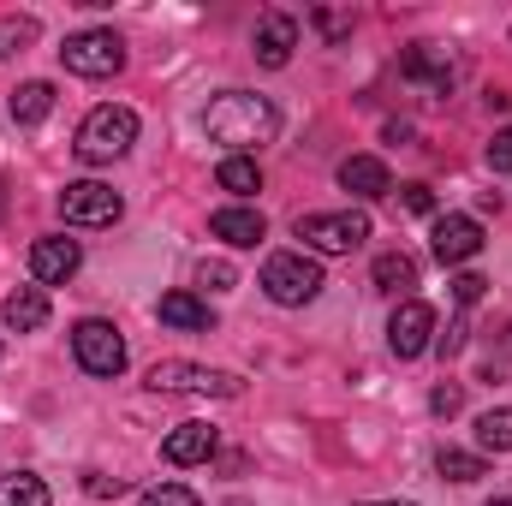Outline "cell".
<instances>
[{
    "label": "cell",
    "instance_id": "cell-34",
    "mask_svg": "<svg viewBox=\"0 0 512 506\" xmlns=\"http://www.w3.org/2000/svg\"><path fill=\"white\" fill-rule=\"evenodd\" d=\"M316 24H322V30H328V36H334V42H340V36H346V18H334V12H316Z\"/></svg>",
    "mask_w": 512,
    "mask_h": 506
},
{
    "label": "cell",
    "instance_id": "cell-35",
    "mask_svg": "<svg viewBox=\"0 0 512 506\" xmlns=\"http://www.w3.org/2000/svg\"><path fill=\"white\" fill-rule=\"evenodd\" d=\"M364 506H411V501H364Z\"/></svg>",
    "mask_w": 512,
    "mask_h": 506
},
{
    "label": "cell",
    "instance_id": "cell-26",
    "mask_svg": "<svg viewBox=\"0 0 512 506\" xmlns=\"http://www.w3.org/2000/svg\"><path fill=\"white\" fill-rule=\"evenodd\" d=\"M137 506H203V501H197L185 483H155V489H149V495H143Z\"/></svg>",
    "mask_w": 512,
    "mask_h": 506
},
{
    "label": "cell",
    "instance_id": "cell-17",
    "mask_svg": "<svg viewBox=\"0 0 512 506\" xmlns=\"http://www.w3.org/2000/svg\"><path fill=\"white\" fill-rule=\"evenodd\" d=\"M209 233L227 239V245H239V251H251V245H262L268 221H262L256 209H215V215H209Z\"/></svg>",
    "mask_w": 512,
    "mask_h": 506
},
{
    "label": "cell",
    "instance_id": "cell-27",
    "mask_svg": "<svg viewBox=\"0 0 512 506\" xmlns=\"http://www.w3.org/2000/svg\"><path fill=\"white\" fill-rule=\"evenodd\" d=\"M429 411H435V417H459V411H465V387H459V381H441V387L429 393Z\"/></svg>",
    "mask_w": 512,
    "mask_h": 506
},
{
    "label": "cell",
    "instance_id": "cell-31",
    "mask_svg": "<svg viewBox=\"0 0 512 506\" xmlns=\"http://www.w3.org/2000/svg\"><path fill=\"white\" fill-rule=\"evenodd\" d=\"M197 280H203L209 292H227V286H233V268H227V262H203V268H197Z\"/></svg>",
    "mask_w": 512,
    "mask_h": 506
},
{
    "label": "cell",
    "instance_id": "cell-3",
    "mask_svg": "<svg viewBox=\"0 0 512 506\" xmlns=\"http://www.w3.org/2000/svg\"><path fill=\"white\" fill-rule=\"evenodd\" d=\"M262 292H268L274 304H286V310L316 304V298H322V268L304 251H274L262 262Z\"/></svg>",
    "mask_w": 512,
    "mask_h": 506
},
{
    "label": "cell",
    "instance_id": "cell-28",
    "mask_svg": "<svg viewBox=\"0 0 512 506\" xmlns=\"http://www.w3.org/2000/svg\"><path fill=\"white\" fill-rule=\"evenodd\" d=\"M399 209L405 215H429L435 209V191L429 185H399Z\"/></svg>",
    "mask_w": 512,
    "mask_h": 506
},
{
    "label": "cell",
    "instance_id": "cell-21",
    "mask_svg": "<svg viewBox=\"0 0 512 506\" xmlns=\"http://www.w3.org/2000/svg\"><path fill=\"white\" fill-rule=\"evenodd\" d=\"M215 185L233 191V197H251V191H262V167H256L251 155H227V161L215 167Z\"/></svg>",
    "mask_w": 512,
    "mask_h": 506
},
{
    "label": "cell",
    "instance_id": "cell-23",
    "mask_svg": "<svg viewBox=\"0 0 512 506\" xmlns=\"http://www.w3.org/2000/svg\"><path fill=\"white\" fill-rule=\"evenodd\" d=\"M477 447H483V453H512V405L477 417Z\"/></svg>",
    "mask_w": 512,
    "mask_h": 506
},
{
    "label": "cell",
    "instance_id": "cell-10",
    "mask_svg": "<svg viewBox=\"0 0 512 506\" xmlns=\"http://www.w3.org/2000/svg\"><path fill=\"white\" fill-rule=\"evenodd\" d=\"M429 251H435V262H447V268L483 256V221L477 215H441L435 233H429Z\"/></svg>",
    "mask_w": 512,
    "mask_h": 506
},
{
    "label": "cell",
    "instance_id": "cell-1",
    "mask_svg": "<svg viewBox=\"0 0 512 506\" xmlns=\"http://www.w3.org/2000/svg\"><path fill=\"white\" fill-rule=\"evenodd\" d=\"M203 131H209L215 143H227L233 155H245V149H262V143L280 131V114H274V102H268V96L227 90V96H215V102H209Z\"/></svg>",
    "mask_w": 512,
    "mask_h": 506
},
{
    "label": "cell",
    "instance_id": "cell-19",
    "mask_svg": "<svg viewBox=\"0 0 512 506\" xmlns=\"http://www.w3.org/2000/svg\"><path fill=\"white\" fill-rule=\"evenodd\" d=\"M48 108H54V84L30 78V84H18V90H12V120H18V126H42V120H48Z\"/></svg>",
    "mask_w": 512,
    "mask_h": 506
},
{
    "label": "cell",
    "instance_id": "cell-6",
    "mask_svg": "<svg viewBox=\"0 0 512 506\" xmlns=\"http://www.w3.org/2000/svg\"><path fill=\"white\" fill-rule=\"evenodd\" d=\"M60 66L78 72V78H114L126 66V42L114 30H78V36H66Z\"/></svg>",
    "mask_w": 512,
    "mask_h": 506
},
{
    "label": "cell",
    "instance_id": "cell-2",
    "mask_svg": "<svg viewBox=\"0 0 512 506\" xmlns=\"http://www.w3.org/2000/svg\"><path fill=\"white\" fill-rule=\"evenodd\" d=\"M131 143H137V114L131 108H90V120L78 126V161H90V167H102V161H120Z\"/></svg>",
    "mask_w": 512,
    "mask_h": 506
},
{
    "label": "cell",
    "instance_id": "cell-33",
    "mask_svg": "<svg viewBox=\"0 0 512 506\" xmlns=\"http://www.w3.org/2000/svg\"><path fill=\"white\" fill-rule=\"evenodd\" d=\"M435 346H441V358H453V352H465V316H459V322H453V328H447V334H441Z\"/></svg>",
    "mask_w": 512,
    "mask_h": 506
},
{
    "label": "cell",
    "instance_id": "cell-30",
    "mask_svg": "<svg viewBox=\"0 0 512 506\" xmlns=\"http://www.w3.org/2000/svg\"><path fill=\"white\" fill-rule=\"evenodd\" d=\"M483 286H489L483 274H459V280H453V298H459V310H471V304L483 298Z\"/></svg>",
    "mask_w": 512,
    "mask_h": 506
},
{
    "label": "cell",
    "instance_id": "cell-16",
    "mask_svg": "<svg viewBox=\"0 0 512 506\" xmlns=\"http://www.w3.org/2000/svg\"><path fill=\"white\" fill-rule=\"evenodd\" d=\"M340 185L352 191V197H364V203H376L393 191V179H387V167L376 155H352V161H340Z\"/></svg>",
    "mask_w": 512,
    "mask_h": 506
},
{
    "label": "cell",
    "instance_id": "cell-20",
    "mask_svg": "<svg viewBox=\"0 0 512 506\" xmlns=\"http://www.w3.org/2000/svg\"><path fill=\"white\" fill-rule=\"evenodd\" d=\"M411 286H417V262H411V256L405 251L376 256V292H393V298H399V292H411Z\"/></svg>",
    "mask_w": 512,
    "mask_h": 506
},
{
    "label": "cell",
    "instance_id": "cell-7",
    "mask_svg": "<svg viewBox=\"0 0 512 506\" xmlns=\"http://www.w3.org/2000/svg\"><path fill=\"white\" fill-rule=\"evenodd\" d=\"M60 215H66V227H114L126 215V197L102 179H78L60 191Z\"/></svg>",
    "mask_w": 512,
    "mask_h": 506
},
{
    "label": "cell",
    "instance_id": "cell-14",
    "mask_svg": "<svg viewBox=\"0 0 512 506\" xmlns=\"http://www.w3.org/2000/svg\"><path fill=\"white\" fill-rule=\"evenodd\" d=\"M215 447H221V435H215L209 423H179V429L161 441V459H167V465H203Z\"/></svg>",
    "mask_w": 512,
    "mask_h": 506
},
{
    "label": "cell",
    "instance_id": "cell-18",
    "mask_svg": "<svg viewBox=\"0 0 512 506\" xmlns=\"http://www.w3.org/2000/svg\"><path fill=\"white\" fill-rule=\"evenodd\" d=\"M6 328H18V334H36L42 322H48V292L42 286H18L12 298H6Z\"/></svg>",
    "mask_w": 512,
    "mask_h": 506
},
{
    "label": "cell",
    "instance_id": "cell-12",
    "mask_svg": "<svg viewBox=\"0 0 512 506\" xmlns=\"http://www.w3.org/2000/svg\"><path fill=\"white\" fill-rule=\"evenodd\" d=\"M78 262H84L78 239H60V233H48V239H36V245H30V274H36L42 286H66V280L78 274Z\"/></svg>",
    "mask_w": 512,
    "mask_h": 506
},
{
    "label": "cell",
    "instance_id": "cell-4",
    "mask_svg": "<svg viewBox=\"0 0 512 506\" xmlns=\"http://www.w3.org/2000/svg\"><path fill=\"white\" fill-rule=\"evenodd\" d=\"M292 233L322 256H352L370 239V215H358V209H322V215H298Z\"/></svg>",
    "mask_w": 512,
    "mask_h": 506
},
{
    "label": "cell",
    "instance_id": "cell-22",
    "mask_svg": "<svg viewBox=\"0 0 512 506\" xmlns=\"http://www.w3.org/2000/svg\"><path fill=\"white\" fill-rule=\"evenodd\" d=\"M435 471H441L447 483H477V477H489L483 453H459V447H441V453H435Z\"/></svg>",
    "mask_w": 512,
    "mask_h": 506
},
{
    "label": "cell",
    "instance_id": "cell-11",
    "mask_svg": "<svg viewBox=\"0 0 512 506\" xmlns=\"http://www.w3.org/2000/svg\"><path fill=\"white\" fill-rule=\"evenodd\" d=\"M399 72H405V78H417V84H429L435 96H447V90L459 84V66H453V54H447V48H435V42H417V48H405V54H399Z\"/></svg>",
    "mask_w": 512,
    "mask_h": 506
},
{
    "label": "cell",
    "instance_id": "cell-15",
    "mask_svg": "<svg viewBox=\"0 0 512 506\" xmlns=\"http://www.w3.org/2000/svg\"><path fill=\"white\" fill-rule=\"evenodd\" d=\"M155 316H161L167 328H185V334H215V310H209L203 298H191V292H167V298L155 304Z\"/></svg>",
    "mask_w": 512,
    "mask_h": 506
},
{
    "label": "cell",
    "instance_id": "cell-5",
    "mask_svg": "<svg viewBox=\"0 0 512 506\" xmlns=\"http://www.w3.org/2000/svg\"><path fill=\"white\" fill-rule=\"evenodd\" d=\"M143 387L149 393H209V399H239L245 393V381L233 376V370H203V364H185V358L155 364L143 376Z\"/></svg>",
    "mask_w": 512,
    "mask_h": 506
},
{
    "label": "cell",
    "instance_id": "cell-24",
    "mask_svg": "<svg viewBox=\"0 0 512 506\" xmlns=\"http://www.w3.org/2000/svg\"><path fill=\"white\" fill-rule=\"evenodd\" d=\"M0 506H48V483L30 471H12V477H0Z\"/></svg>",
    "mask_w": 512,
    "mask_h": 506
},
{
    "label": "cell",
    "instance_id": "cell-36",
    "mask_svg": "<svg viewBox=\"0 0 512 506\" xmlns=\"http://www.w3.org/2000/svg\"><path fill=\"white\" fill-rule=\"evenodd\" d=\"M489 506H512V495H501V501H489Z\"/></svg>",
    "mask_w": 512,
    "mask_h": 506
},
{
    "label": "cell",
    "instance_id": "cell-9",
    "mask_svg": "<svg viewBox=\"0 0 512 506\" xmlns=\"http://www.w3.org/2000/svg\"><path fill=\"white\" fill-rule=\"evenodd\" d=\"M387 346H393V358H423L435 346V310L423 298H405L387 322Z\"/></svg>",
    "mask_w": 512,
    "mask_h": 506
},
{
    "label": "cell",
    "instance_id": "cell-32",
    "mask_svg": "<svg viewBox=\"0 0 512 506\" xmlns=\"http://www.w3.org/2000/svg\"><path fill=\"white\" fill-rule=\"evenodd\" d=\"M84 489H90L96 501H108V495H126V477H102V471H90V477H84Z\"/></svg>",
    "mask_w": 512,
    "mask_h": 506
},
{
    "label": "cell",
    "instance_id": "cell-8",
    "mask_svg": "<svg viewBox=\"0 0 512 506\" xmlns=\"http://www.w3.org/2000/svg\"><path fill=\"white\" fill-rule=\"evenodd\" d=\"M72 352H78V364H84L90 376H120V370H126V340H120V328L102 322V316H84V322L72 328Z\"/></svg>",
    "mask_w": 512,
    "mask_h": 506
},
{
    "label": "cell",
    "instance_id": "cell-13",
    "mask_svg": "<svg viewBox=\"0 0 512 506\" xmlns=\"http://www.w3.org/2000/svg\"><path fill=\"white\" fill-rule=\"evenodd\" d=\"M292 48H298V18L292 12H262V24H256V60L262 66H286Z\"/></svg>",
    "mask_w": 512,
    "mask_h": 506
},
{
    "label": "cell",
    "instance_id": "cell-29",
    "mask_svg": "<svg viewBox=\"0 0 512 506\" xmlns=\"http://www.w3.org/2000/svg\"><path fill=\"white\" fill-rule=\"evenodd\" d=\"M489 167H495V173H512V126L495 131V143H489Z\"/></svg>",
    "mask_w": 512,
    "mask_h": 506
},
{
    "label": "cell",
    "instance_id": "cell-25",
    "mask_svg": "<svg viewBox=\"0 0 512 506\" xmlns=\"http://www.w3.org/2000/svg\"><path fill=\"white\" fill-rule=\"evenodd\" d=\"M42 36V24L24 12V18H0V60H12V54H24L30 42Z\"/></svg>",
    "mask_w": 512,
    "mask_h": 506
}]
</instances>
